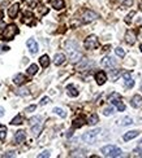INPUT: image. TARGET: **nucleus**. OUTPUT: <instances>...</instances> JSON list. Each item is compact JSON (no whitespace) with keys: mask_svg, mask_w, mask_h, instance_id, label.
<instances>
[{"mask_svg":"<svg viewBox=\"0 0 142 158\" xmlns=\"http://www.w3.org/2000/svg\"><path fill=\"white\" fill-rule=\"evenodd\" d=\"M65 48H67V52H68L69 60H71L72 62H77V61L81 60L82 53L78 51V44H77L74 40L67 41V43H65Z\"/></svg>","mask_w":142,"mask_h":158,"instance_id":"1","label":"nucleus"},{"mask_svg":"<svg viewBox=\"0 0 142 158\" xmlns=\"http://www.w3.org/2000/svg\"><path fill=\"white\" fill-rule=\"evenodd\" d=\"M100 152H102L103 155H106V157H120V155L123 154L120 148L115 146V145H106V146H103L102 149H100Z\"/></svg>","mask_w":142,"mask_h":158,"instance_id":"2","label":"nucleus"},{"mask_svg":"<svg viewBox=\"0 0 142 158\" xmlns=\"http://www.w3.org/2000/svg\"><path fill=\"white\" fill-rule=\"evenodd\" d=\"M17 34H19V27H17L16 25H13V23H11V25H8L5 28H4L3 35L1 36H3L4 40H12Z\"/></svg>","mask_w":142,"mask_h":158,"instance_id":"3","label":"nucleus"},{"mask_svg":"<svg viewBox=\"0 0 142 158\" xmlns=\"http://www.w3.org/2000/svg\"><path fill=\"white\" fill-rule=\"evenodd\" d=\"M99 134H100V128L91 130V131L85 132V134L82 135V140H84L85 142H87V144H94Z\"/></svg>","mask_w":142,"mask_h":158,"instance_id":"4","label":"nucleus"},{"mask_svg":"<svg viewBox=\"0 0 142 158\" xmlns=\"http://www.w3.org/2000/svg\"><path fill=\"white\" fill-rule=\"evenodd\" d=\"M85 48L86 49H95L99 47V41H98V38L95 35H89L86 39H85Z\"/></svg>","mask_w":142,"mask_h":158,"instance_id":"5","label":"nucleus"},{"mask_svg":"<svg viewBox=\"0 0 142 158\" xmlns=\"http://www.w3.org/2000/svg\"><path fill=\"white\" fill-rule=\"evenodd\" d=\"M95 18H98V14L93 10H85L84 14H82V22L84 23H89L91 21H94Z\"/></svg>","mask_w":142,"mask_h":158,"instance_id":"6","label":"nucleus"},{"mask_svg":"<svg viewBox=\"0 0 142 158\" xmlns=\"http://www.w3.org/2000/svg\"><path fill=\"white\" fill-rule=\"evenodd\" d=\"M116 65H117V61H116L113 57L107 56V57H104V58L102 60V66L108 67V69H113Z\"/></svg>","mask_w":142,"mask_h":158,"instance_id":"7","label":"nucleus"},{"mask_svg":"<svg viewBox=\"0 0 142 158\" xmlns=\"http://www.w3.org/2000/svg\"><path fill=\"white\" fill-rule=\"evenodd\" d=\"M26 45H27L29 51L32 52L33 54H34V53H37V52H38V43H37V41H35L33 38H32V39H29V40L26 41Z\"/></svg>","mask_w":142,"mask_h":158,"instance_id":"8","label":"nucleus"},{"mask_svg":"<svg viewBox=\"0 0 142 158\" xmlns=\"http://www.w3.org/2000/svg\"><path fill=\"white\" fill-rule=\"evenodd\" d=\"M95 80H97V83L99 85H103L106 83V80H107V75H106L104 71H98L97 74H95Z\"/></svg>","mask_w":142,"mask_h":158,"instance_id":"9","label":"nucleus"},{"mask_svg":"<svg viewBox=\"0 0 142 158\" xmlns=\"http://www.w3.org/2000/svg\"><path fill=\"white\" fill-rule=\"evenodd\" d=\"M130 105L133 108H141L142 106V97L141 95H134L130 100Z\"/></svg>","mask_w":142,"mask_h":158,"instance_id":"10","label":"nucleus"},{"mask_svg":"<svg viewBox=\"0 0 142 158\" xmlns=\"http://www.w3.org/2000/svg\"><path fill=\"white\" fill-rule=\"evenodd\" d=\"M25 139H26V134H25L24 131H21V130L14 134V141H16V144H21V142H24Z\"/></svg>","mask_w":142,"mask_h":158,"instance_id":"11","label":"nucleus"},{"mask_svg":"<svg viewBox=\"0 0 142 158\" xmlns=\"http://www.w3.org/2000/svg\"><path fill=\"white\" fill-rule=\"evenodd\" d=\"M125 41L128 44H134V41H136V34H134V31H130V30H128L126 31V34H125Z\"/></svg>","mask_w":142,"mask_h":158,"instance_id":"12","label":"nucleus"},{"mask_svg":"<svg viewBox=\"0 0 142 158\" xmlns=\"http://www.w3.org/2000/svg\"><path fill=\"white\" fill-rule=\"evenodd\" d=\"M19 9H20V5L19 4L11 5V7H9V9H8V16L11 18H14L17 16V13H19Z\"/></svg>","mask_w":142,"mask_h":158,"instance_id":"13","label":"nucleus"},{"mask_svg":"<svg viewBox=\"0 0 142 158\" xmlns=\"http://www.w3.org/2000/svg\"><path fill=\"white\" fill-rule=\"evenodd\" d=\"M33 20H34V16H33V13L32 12H25L22 22L26 23V25H29V26H32L33 25Z\"/></svg>","mask_w":142,"mask_h":158,"instance_id":"14","label":"nucleus"},{"mask_svg":"<svg viewBox=\"0 0 142 158\" xmlns=\"http://www.w3.org/2000/svg\"><path fill=\"white\" fill-rule=\"evenodd\" d=\"M67 93H68L71 97H77V96H78V91H77V88L74 87L73 84L67 85Z\"/></svg>","mask_w":142,"mask_h":158,"instance_id":"15","label":"nucleus"},{"mask_svg":"<svg viewBox=\"0 0 142 158\" xmlns=\"http://www.w3.org/2000/svg\"><path fill=\"white\" fill-rule=\"evenodd\" d=\"M25 82H26V78H25L24 74H16V75H14V78H13V83H14V84L21 85L22 83H25Z\"/></svg>","mask_w":142,"mask_h":158,"instance_id":"16","label":"nucleus"},{"mask_svg":"<svg viewBox=\"0 0 142 158\" xmlns=\"http://www.w3.org/2000/svg\"><path fill=\"white\" fill-rule=\"evenodd\" d=\"M54 62H55V65H63L64 62H65V56H64L63 53H58L55 54V57H54Z\"/></svg>","mask_w":142,"mask_h":158,"instance_id":"17","label":"nucleus"},{"mask_svg":"<svg viewBox=\"0 0 142 158\" xmlns=\"http://www.w3.org/2000/svg\"><path fill=\"white\" fill-rule=\"evenodd\" d=\"M111 104H112V105H115L116 108H117V110H120V111H123L124 109H125V105H124L123 102H121L120 100H119V98H111Z\"/></svg>","mask_w":142,"mask_h":158,"instance_id":"18","label":"nucleus"},{"mask_svg":"<svg viewBox=\"0 0 142 158\" xmlns=\"http://www.w3.org/2000/svg\"><path fill=\"white\" fill-rule=\"evenodd\" d=\"M139 135V132L137 131V130H134V131H130V132H126L125 135H124V140L125 141H129V140L134 139V137H137Z\"/></svg>","mask_w":142,"mask_h":158,"instance_id":"19","label":"nucleus"},{"mask_svg":"<svg viewBox=\"0 0 142 158\" xmlns=\"http://www.w3.org/2000/svg\"><path fill=\"white\" fill-rule=\"evenodd\" d=\"M40 130H42V122H39V123H37V124H33L32 134L34 135V136H38V135L40 134Z\"/></svg>","mask_w":142,"mask_h":158,"instance_id":"20","label":"nucleus"},{"mask_svg":"<svg viewBox=\"0 0 142 158\" xmlns=\"http://www.w3.org/2000/svg\"><path fill=\"white\" fill-rule=\"evenodd\" d=\"M84 124H85V119L82 118V117H80V118L73 121V128H80V127H82Z\"/></svg>","mask_w":142,"mask_h":158,"instance_id":"21","label":"nucleus"},{"mask_svg":"<svg viewBox=\"0 0 142 158\" xmlns=\"http://www.w3.org/2000/svg\"><path fill=\"white\" fill-rule=\"evenodd\" d=\"M39 62L43 67H47L48 65H50V57H48L47 54H43V56L39 58Z\"/></svg>","mask_w":142,"mask_h":158,"instance_id":"22","label":"nucleus"},{"mask_svg":"<svg viewBox=\"0 0 142 158\" xmlns=\"http://www.w3.org/2000/svg\"><path fill=\"white\" fill-rule=\"evenodd\" d=\"M52 7L55 8L56 10H60L64 8V0H54L52 1Z\"/></svg>","mask_w":142,"mask_h":158,"instance_id":"23","label":"nucleus"},{"mask_svg":"<svg viewBox=\"0 0 142 158\" xmlns=\"http://www.w3.org/2000/svg\"><path fill=\"white\" fill-rule=\"evenodd\" d=\"M119 123H120V126H129V124L133 123V119H132L130 117H124Z\"/></svg>","mask_w":142,"mask_h":158,"instance_id":"24","label":"nucleus"},{"mask_svg":"<svg viewBox=\"0 0 142 158\" xmlns=\"http://www.w3.org/2000/svg\"><path fill=\"white\" fill-rule=\"evenodd\" d=\"M99 122V118H98V115L97 114H93L91 117H90L89 119H87V123L90 124V126H95V124Z\"/></svg>","mask_w":142,"mask_h":158,"instance_id":"25","label":"nucleus"},{"mask_svg":"<svg viewBox=\"0 0 142 158\" xmlns=\"http://www.w3.org/2000/svg\"><path fill=\"white\" fill-rule=\"evenodd\" d=\"M87 65H89V60H87V58H84V60H81V62H80V64L77 65V70H80V71H82V69H84V67H86Z\"/></svg>","mask_w":142,"mask_h":158,"instance_id":"26","label":"nucleus"},{"mask_svg":"<svg viewBox=\"0 0 142 158\" xmlns=\"http://www.w3.org/2000/svg\"><path fill=\"white\" fill-rule=\"evenodd\" d=\"M22 122H24V117H22L21 114H19V115H16L13 119H12L11 123L12 124H21Z\"/></svg>","mask_w":142,"mask_h":158,"instance_id":"27","label":"nucleus"},{"mask_svg":"<svg viewBox=\"0 0 142 158\" xmlns=\"http://www.w3.org/2000/svg\"><path fill=\"white\" fill-rule=\"evenodd\" d=\"M38 73V66L35 64H33V65H30L29 66V69H27V74H30V75H35Z\"/></svg>","mask_w":142,"mask_h":158,"instance_id":"28","label":"nucleus"},{"mask_svg":"<svg viewBox=\"0 0 142 158\" xmlns=\"http://www.w3.org/2000/svg\"><path fill=\"white\" fill-rule=\"evenodd\" d=\"M52 111H54L55 114H58V115H60L61 118H65V117H67V113H65V111H64L61 108H54Z\"/></svg>","mask_w":142,"mask_h":158,"instance_id":"29","label":"nucleus"},{"mask_svg":"<svg viewBox=\"0 0 142 158\" xmlns=\"http://www.w3.org/2000/svg\"><path fill=\"white\" fill-rule=\"evenodd\" d=\"M5 136H7V128L4 126H1L0 127V140L4 141V140H5Z\"/></svg>","mask_w":142,"mask_h":158,"instance_id":"30","label":"nucleus"},{"mask_svg":"<svg viewBox=\"0 0 142 158\" xmlns=\"http://www.w3.org/2000/svg\"><path fill=\"white\" fill-rule=\"evenodd\" d=\"M40 121H42V117H40V115H37V117H33V118H30V124H32V126H33V124H37V123H39V122Z\"/></svg>","mask_w":142,"mask_h":158,"instance_id":"31","label":"nucleus"},{"mask_svg":"<svg viewBox=\"0 0 142 158\" xmlns=\"http://www.w3.org/2000/svg\"><path fill=\"white\" fill-rule=\"evenodd\" d=\"M16 93L20 96H26V95H29V90L27 88H20V90L16 91Z\"/></svg>","mask_w":142,"mask_h":158,"instance_id":"32","label":"nucleus"},{"mask_svg":"<svg viewBox=\"0 0 142 158\" xmlns=\"http://www.w3.org/2000/svg\"><path fill=\"white\" fill-rule=\"evenodd\" d=\"M115 53L117 54L119 57H121V58H123V57L125 56V51H124V49L121 48V47H117V48L115 49Z\"/></svg>","mask_w":142,"mask_h":158,"instance_id":"33","label":"nucleus"},{"mask_svg":"<svg viewBox=\"0 0 142 158\" xmlns=\"http://www.w3.org/2000/svg\"><path fill=\"white\" fill-rule=\"evenodd\" d=\"M111 79L112 80H116L117 79V77H120V71H117V70H111Z\"/></svg>","mask_w":142,"mask_h":158,"instance_id":"34","label":"nucleus"},{"mask_svg":"<svg viewBox=\"0 0 142 158\" xmlns=\"http://www.w3.org/2000/svg\"><path fill=\"white\" fill-rule=\"evenodd\" d=\"M115 113V111H113V108L112 106H110V108H106L104 110H103V114H104V115H112V114Z\"/></svg>","mask_w":142,"mask_h":158,"instance_id":"35","label":"nucleus"},{"mask_svg":"<svg viewBox=\"0 0 142 158\" xmlns=\"http://www.w3.org/2000/svg\"><path fill=\"white\" fill-rule=\"evenodd\" d=\"M126 82H125V87L126 88H132L134 85V80L132 79V78H128V79H125Z\"/></svg>","mask_w":142,"mask_h":158,"instance_id":"36","label":"nucleus"},{"mask_svg":"<svg viewBox=\"0 0 142 158\" xmlns=\"http://www.w3.org/2000/svg\"><path fill=\"white\" fill-rule=\"evenodd\" d=\"M35 109H37V105H30L25 109V111H26V113H32V111H34Z\"/></svg>","mask_w":142,"mask_h":158,"instance_id":"37","label":"nucleus"},{"mask_svg":"<svg viewBox=\"0 0 142 158\" xmlns=\"http://www.w3.org/2000/svg\"><path fill=\"white\" fill-rule=\"evenodd\" d=\"M38 157H39V158H43V157H50V152H48V150H45V152H43V153H40V154L38 155Z\"/></svg>","mask_w":142,"mask_h":158,"instance_id":"38","label":"nucleus"},{"mask_svg":"<svg viewBox=\"0 0 142 158\" xmlns=\"http://www.w3.org/2000/svg\"><path fill=\"white\" fill-rule=\"evenodd\" d=\"M134 14H136V13H134V12H132L130 14H128V16H126V18H125V22H128V23L130 22V21H132V17H133Z\"/></svg>","mask_w":142,"mask_h":158,"instance_id":"39","label":"nucleus"},{"mask_svg":"<svg viewBox=\"0 0 142 158\" xmlns=\"http://www.w3.org/2000/svg\"><path fill=\"white\" fill-rule=\"evenodd\" d=\"M50 102V98L48 97H43L42 100H40V105H46V104Z\"/></svg>","mask_w":142,"mask_h":158,"instance_id":"40","label":"nucleus"},{"mask_svg":"<svg viewBox=\"0 0 142 158\" xmlns=\"http://www.w3.org/2000/svg\"><path fill=\"white\" fill-rule=\"evenodd\" d=\"M13 155H14L13 152H9V153H7V154H4L3 157H13Z\"/></svg>","mask_w":142,"mask_h":158,"instance_id":"41","label":"nucleus"},{"mask_svg":"<svg viewBox=\"0 0 142 158\" xmlns=\"http://www.w3.org/2000/svg\"><path fill=\"white\" fill-rule=\"evenodd\" d=\"M3 115H4V109L0 108V117H3Z\"/></svg>","mask_w":142,"mask_h":158,"instance_id":"42","label":"nucleus"},{"mask_svg":"<svg viewBox=\"0 0 142 158\" xmlns=\"http://www.w3.org/2000/svg\"><path fill=\"white\" fill-rule=\"evenodd\" d=\"M3 27H4V23H3V22H0V30H1Z\"/></svg>","mask_w":142,"mask_h":158,"instance_id":"43","label":"nucleus"},{"mask_svg":"<svg viewBox=\"0 0 142 158\" xmlns=\"http://www.w3.org/2000/svg\"><path fill=\"white\" fill-rule=\"evenodd\" d=\"M139 49H141V52H142V43L139 44Z\"/></svg>","mask_w":142,"mask_h":158,"instance_id":"44","label":"nucleus"},{"mask_svg":"<svg viewBox=\"0 0 142 158\" xmlns=\"http://www.w3.org/2000/svg\"><path fill=\"white\" fill-rule=\"evenodd\" d=\"M139 8H141V10H142V3H141V5H139Z\"/></svg>","mask_w":142,"mask_h":158,"instance_id":"45","label":"nucleus"},{"mask_svg":"<svg viewBox=\"0 0 142 158\" xmlns=\"http://www.w3.org/2000/svg\"><path fill=\"white\" fill-rule=\"evenodd\" d=\"M141 91H142V82H141Z\"/></svg>","mask_w":142,"mask_h":158,"instance_id":"46","label":"nucleus"}]
</instances>
